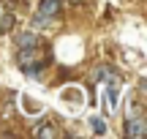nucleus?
Returning <instances> with one entry per match:
<instances>
[{"label": "nucleus", "mask_w": 147, "mask_h": 139, "mask_svg": "<svg viewBox=\"0 0 147 139\" xmlns=\"http://www.w3.org/2000/svg\"><path fill=\"white\" fill-rule=\"evenodd\" d=\"M16 63L25 74H38V71L47 65V57L38 55V47H22L19 55H16Z\"/></svg>", "instance_id": "f257e3e1"}, {"label": "nucleus", "mask_w": 147, "mask_h": 139, "mask_svg": "<svg viewBox=\"0 0 147 139\" xmlns=\"http://www.w3.org/2000/svg\"><path fill=\"white\" fill-rule=\"evenodd\" d=\"M125 136H131V139H144L147 136V120L142 117V115L125 120Z\"/></svg>", "instance_id": "f03ea898"}, {"label": "nucleus", "mask_w": 147, "mask_h": 139, "mask_svg": "<svg viewBox=\"0 0 147 139\" xmlns=\"http://www.w3.org/2000/svg\"><path fill=\"white\" fill-rule=\"evenodd\" d=\"M14 41H16V47H38L41 44V38H38V33H33V30H22V33H16L14 36Z\"/></svg>", "instance_id": "7ed1b4c3"}, {"label": "nucleus", "mask_w": 147, "mask_h": 139, "mask_svg": "<svg viewBox=\"0 0 147 139\" xmlns=\"http://www.w3.org/2000/svg\"><path fill=\"white\" fill-rule=\"evenodd\" d=\"M38 14H41V16H49V19L57 16L60 14V0H41V3H38Z\"/></svg>", "instance_id": "20e7f679"}, {"label": "nucleus", "mask_w": 147, "mask_h": 139, "mask_svg": "<svg viewBox=\"0 0 147 139\" xmlns=\"http://www.w3.org/2000/svg\"><path fill=\"white\" fill-rule=\"evenodd\" d=\"M33 134H36V136H57V131H55L49 123H41V126L33 128Z\"/></svg>", "instance_id": "39448f33"}, {"label": "nucleus", "mask_w": 147, "mask_h": 139, "mask_svg": "<svg viewBox=\"0 0 147 139\" xmlns=\"http://www.w3.org/2000/svg\"><path fill=\"white\" fill-rule=\"evenodd\" d=\"M90 126H93L95 134H106V123H104L101 117H90Z\"/></svg>", "instance_id": "423d86ee"}, {"label": "nucleus", "mask_w": 147, "mask_h": 139, "mask_svg": "<svg viewBox=\"0 0 147 139\" xmlns=\"http://www.w3.org/2000/svg\"><path fill=\"white\" fill-rule=\"evenodd\" d=\"M11 27H14V16H11V14H5L3 19H0V33H8Z\"/></svg>", "instance_id": "0eeeda50"}, {"label": "nucleus", "mask_w": 147, "mask_h": 139, "mask_svg": "<svg viewBox=\"0 0 147 139\" xmlns=\"http://www.w3.org/2000/svg\"><path fill=\"white\" fill-rule=\"evenodd\" d=\"M68 3H82V0H68Z\"/></svg>", "instance_id": "6e6552de"}, {"label": "nucleus", "mask_w": 147, "mask_h": 139, "mask_svg": "<svg viewBox=\"0 0 147 139\" xmlns=\"http://www.w3.org/2000/svg\"><path fill=\"white\" fill-rule=\"evenodd\" d=\"M0 11H3V8H0Z\"/></svg>", "instance_id": "1a4fd4ad"}]
</instances>
